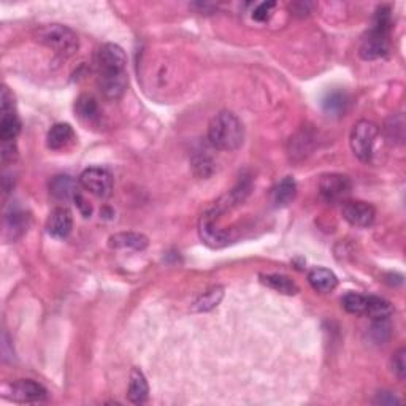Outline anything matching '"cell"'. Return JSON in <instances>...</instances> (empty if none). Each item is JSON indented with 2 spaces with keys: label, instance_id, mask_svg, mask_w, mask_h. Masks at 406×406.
<instances>
[{
  "label": "cell",
  "instance_id": "cell-1",
  "mask_svg": "<svg viewBox=\"0 0 406 406\" xmlns=\"http://www.w3.org/2000/svg\"><path fill=\"white\" fill-rule=\"evenodd\" d=\"M244 140V127L232 111H221L208 126V142L219 151H237Z\"/></svg>",
  "mask_w": 406,
  "mask_h": 406
},
{
  "label": "cell",
  "instance_id": "cell-2",
  "mask_svg": "<svg viewBox=\"0 0 406 406\" xmlns=\"http://www.w3.org/2000/svg\"><path fill=\"white\" fill-rule=\"evenodd\" d=\"M391 29H392V19H391V10L387 7L378 8L373 27L370 32L364 37L362 43H360L359 53L365 60H375L386 58L389 54V46H391Z\"/></svg>",
  "mask_w": 406,
  "mask_h": 406
},
{
  "label": "cell",
  "instance_id": "cell-3",
  "mask_svg": "<svg viewBox=\"0 0 406 406\" xmlns=\"http://www.w3.org/2000/svg\"><path fill=\"white\" fill-rule=\"evenodd\" d=\"M35 40L44 46L53 49L56 54L70 58L78 51L80 40L76 33L62 24H46L38 27L35 32Z\"/></svg>",
  "mask_w": 406,
  "mask_h": 406
},
{
  "label": "cell",
  "instance_id": "cell-4",
  "mask_svg": "<svg viewBox=\"0 0 406 406\" xmlns=\"http://www.w3.org/2000/svg\"><path fill=\"white\" fill-rule=\"evenodd\" d=\"M378 126L375 122L362 119L354 126L351 132V149L355 154V158H359L364 162H369L373 155V146L378 137Z\"/></svg>",
  "mask_w": 406,
  "mask_h": 406
},
{
  "label": "cell",
  "instance_id": "cell-5",
  "mask_svg": "<svg viewBox=\"0 0 406 406\" xmlns=\"http://www.w3.org/2000/svg\"><path fill=\"white\" fill-rule=\"evenodd\" d=\"M221 213L222 211L214 205L213 208L205 211L198 222L200 238H202V242L205 244H208V246L211 248H222L230 243L229 232L221 230L219 227L216 226V219H218V216Z\"/></svg>",
  "mask_w": 406,
  "mask_h": 406
},
{
  "label": "cell",
  "instance_id": "cell-6",
  "mask_svg": "<svg viewBox=\"0 0 406 406\" xmlns=\"http://www.w3.org/2000/svg\"><path fill=\"white\" fill-rule=\"evenodd\" d=\"M80 185L99 198H107L113 191V176L102 167H89L80 175Z\"/></svg>",
  "mask_w": 406,
  "mask_h": 406
},
{
  "label": "cell",
  "instance_id": "cell-7",
  "mask_svg": "<svg viewBox=\"0 0 406 406\" xmlns=\"http://www.w3.org/2000/svg\"><path fill=\"white\" fill-rule=\"evenodd\" d=\"M0 105H2V119H0V138L2 142H15V138L19 135L21 132V121L16 115L13 94L8 91L7 86L2 89V96H0Z\"/></svg>",
  "mask_w": 406,
  "mask_h": 406
},
{
  "label": "cell",
  "instance_id": "cell-8",
  "mask_svg": "<svg viewBox=\"0 0 406 406\" xmlns=\"http://www.w3.org/2000/svg\"><path fill=\"white\" fill-rule=\"evenodd\" d=\"M319 192L325 202H341L351 192V180L346 175L340 174L322 175L319 181Z\"/></svg>",
  "mask_w": 406,
  "mask_h": 406
},
{
  "label": "cell",
  "instance_id": "cell-9",
  "mask_svg": "<svg viewBox=\"0 0 406 406\" xmlns=\"http://www.w3.org/2000/svg\"><path fill=\"white\" fill-rule=\"evenodd\" d=\"M341 214L351 226L365 229V227H370L375 222L376 210L373 205L360 202V200H344Z\"/></svg>",
  "mask_w": 406,
  "mask_h": 406
},
{
  "label": "cell",
  "instance_id": "cell-10",
  "mask_svg": "<svg viewBox=\"0 0 406 406\" xmlns=\"http://www.w3.org/2000/svg\"><path fill=\"white\" fill-rule=\"evenodd\" d=\"M127 56L124 49L115 43H107L99 49L97 67L99 74H113V71H126Z\"/></svg>",
  "mask_w": 406,
  "mask_h": 406
},
{
  "label": "cell",
  "instance_id": "cell-11",
  "mask_svg": "<svg viewBox=\"0 0 406 406\" xmlns=\"http://www.w3.org/2000/svg\"><path fill=\"white\" fill-rule=\"evenodd\" d=\"M10 398L18 403H43L48 400V391L32 380H19L11 384Z\"/></svg>",
  "mask_w": 406,
  "mask_h": 406
},
{
  "label": "cell",
  "instance_id": "cell-12",
  "mask_svg": "<svg viewBox=\"0 0 406 406\" xmlns=\"http://www.w3.org/2000/svg\"><path fill=\"white\" fill-rule=\"evenodd\" d=\"M71 227H74V216L71 211L65 207H58L49 213L46 221V230L51 237L64 240L70 235Z\"/></svg>",
  "mask_w": 406,
  "mask_h": 406
},
{
  "label": "cell",
  "instance_id": "cell-13",
  "mask_svg": "<svg viewBox=\"0 0 406 406\" xmlns=\"http://www.w3.org/2000/svg\"><path fill=\"white\" fill-rule=\"evenodd\" d=\"M100 91L110 100H118L124 96L127 89L126 71H113V74H99Z\"/></svg>",
  "mask_w": 406,
  "mask_h": 406
},
{
  "label": "cell",
  "instance_id": "cell-14",
  "mask_svg": "<svg viewBox=\"0 0 406 406\" xmlns=\"http://www.w3.org/2000/svg\"><path fill=\"white\" fill-rule=\"evenodd\" d=\"M49 194L59 202L75 200L78 196V186L74 178L69 175H58L49 183Z\"/></svg>",
  "mask_w": 406,
  "mask_h": 406
},
{
  "label": "cell",
  "instance_id": "cell-15",
  "mask_svg": "<svg viewBox=\"0 0 406 406\" xmlns=\"http://www.w3.org/2000/svg\"><path fill=\"white\" fill-rule=\"evenodd\" d=\"M149 397V386L146 378L140 369H132L129 378V389H127V398L133 405H142Z\"/></svg>",
  "mask_w": 406,
  "mask_h": 406
},
{
  "label": "cell",
  "instance_id": "cell-16",
  "mask_svg": "<svg viewBox=\"0 0 406 406\" xmlns=\"http://www.w3.org/2000/svg\"><path fill=\"white\" fill-rule=\"evenodd\" d=\"M148 238L143 233L137 232H121L110 237L108 244L113 249H133V251H143L148 246Z\"/></svg>",
  "mask_w": 406,
  "mask_h": 406
},
{
  "label": "cell",
  "instance_id": "cell-17",
  "mask_svg": "<svg viewBox=\"0 0 406 406\" xmlns=\"http://www.w3.org/2000/svg\"><path fill=\"white\" fill-rule=\"evenodd\" d=\"M74 140H75L74 129H71L70 124H64V122L54 124L46 135V144L49 149H53V151H59V149L67 148L70 143H74Z\"/></svg>",
  "mask_w": 406,
  "mask_h": 406
},
{
  "label": "cell",
  "instance_id": "cell-18",
  "mask_svg": "<svg viewBox=\"0 0 406 406\" xmlns=\"http://www.w3.org/2000/svg\"><path fill=\"white\" fill-rule=\"evenodd\" d=\"M308 282L316 292L329 294L338 286V278L333 271L318 267L308 273Z\"/></svg>",
  "mask_w": 406,
  "mask_h": 406
},
{
  "label": "cell",
  "instance_id": "cell-19",
  "mask_svg": "<svg viewBox=\"0 0 406 406\" xmlns=\"http://www.w3.org/2000/svg\"><path fill=\"white\" fill-rule=\"evenodd\" d=\"M297 196V183L294 178L286 176L275 186L273 192H271V200H273L275 207H287Z\"/></svg>",
  "mask_w": 406,
  "mask_h": 406
},
{
  "label": "cell",
  "instance_id": "cell-20",
  "mask_svg": "<svg viewBox=\"0 0 406 406\" xmlns=\"http://www.w3.org/2000/svg\"><path fill=\"white\" fill-rule=\"evenodd\" d=\"M314 144V137L310 130H300L296 137L291 138L289 143V154L294 159H303L311 153Z\"/></svg>",
  "mask_w": 406,
  "mask_h": 406
},
{
  "label": "cell",
  "instance_id": "cell-21",
  "mask_svg": "<svg viewBox=\"0 0 406 406\" xmlns=\"http://www.w3.org/2000/svg\"><path fill=\"white\" fill-rule=\"evenodd\" d=\"M222 297H224V287L221 286L210 287L208 291L200 294L198 298L194 302L192 311H196V313H207V311H211L218 307Z\"/></svg>",
  "mask_w": 406,
  "mask_h": 406
},
{
  "label": "cell",
  "instance_id": "cell-22",
  "mask_svg": "<svg viewBox=\"0 0 406 406\" xmlns=\"http://www.w3.org/2000/svg\"><path fill=\"white\" fill-rule=\"evenodd\" d=\"M260 281L264 282L265 286H269L273 291L285 294V296H296L298 292V286L294 282L291 278L285 275H262L260 276Z\"/></svg>",
  "mask_w": 406,
  "mask_h": 406
},
{
  "label": "cell",
  "instance_id": "cell-23",
  "mask_svg": "<svg viewBox=\"0 0 406 406\" xmlns=\"http://www.w3.org/2000/svg\"><path fill=\"white\" fill-rule=\"evenodd\" d=\"M392 314V305L389 300L376 296L366 297V311L365 316L371 319H384Z\"/></svg>",
  "mask_w": 406,
  "mask_h": 406
},
{
  "label": "cell",
  "instance_id": "cell-24",
  "mask_svg": "<svg viewBox=\"0 0 406 406\" xmlns=\"http://www.w3.org/2000/svg\"><path fill=\"white\" fill-rule=\"evenodd\" d=\"M348 96L343 91H332L322 99V108L332 116H340L346 111Z\"/></svg>",
  "mask_w": 406,
  "mask_h": 406
},
{
  "label": "cell",
  "instance_id": "cell-25",
  "mask_svg": "<svg viewBox=\"0 0 406 406\" xmlns=\"http://www.w3.org/2000/svg\"><path fill=\"white\" fill-rule=\"evenodd\" d=\"M384 133L389 143L402 144L405 142V118L403 115H394L386 121Z\"/></svg>",
  "mask_w": 406,
  "mask_h": 406
},
{
  "label": "cell",
  "instance_id": "cell-26",
  "mask_svg": "<svg viewBox=\"0 0 406 406\" xmlns=\"http://www.w3.org/2000/svg\"><path fill=\"white\" fill-rule=\"evenodd\" d=\"M75 111L81 119L94 121V119H97V116H99V105L96 102V99L87 96V94H83V96H80L76 100Z\"/></svg>",
  "mask_w": 406,
  "mask_h": 406
},
{
  "label": "cell",
  "instance_id": "cell-27",
  "mask_svg": "<svg viewBox=\"0 0 406 406\" xmlns=\"http://www.w3.org/2000/svg\"><path fill=\"white\" fill-rule=\"evenodd\" d=\"M343 308L351 314H365L366 311V296L362 294L349 292L341 298Z\"/></svg>",
  "mask_w": 406,
  "mask_h": 406
},
{
  "label": "cell",
  "instance_id": "cell-28",
  "mask_svg": "<svg viewBox=\"0 0 406 406\" xmlns=\"http://www.w3.org/2000/svg\"><path fill=\"white\" fill-rule=\"evenodd\" d=\"M370 333H371V338H373L378 344H384L386 341H389V338H391V333H392L391 321H389V318L375 319L373 324H371Z\"/></svg>",
  "mask_w": 406,
  "mask_h": 406
},
{
  "label": "cell",
  "instance_id": "cell-29",
  "mask_svg": "<svg viewBox=\"0 0 406 406\" xmlns=\"http://www.w3.org/2000/svg\"><path fill=\"white\" fill-rule=\"evenodd\" d=\"M213 165H214L213 160H211V158L207 154H196L192 159L194 171H196L200 178H207L213 174Z\"/></svg>",
  "mask_w": 406,
  "mask_h": 406
},
{
  "label": "cell",
  "instance_id": "cell-30",
  "mask_svg": "<svg viewBox=\"0 0 406 406\" xmlns=\"http://www.w3.org/2000/svg\"><path fill=\"white\" fill-rule=\"evenodd\" d=\"M406 349L405 348H400L398 351L392 355L391 359V365H392V371L396 373V376L398 378L400 381L405 380V375H406Z\"/></svg>",
  "mask_w": 406,
  "mask_h": 406
},
{
  "label": "cell",
  "instance_id": "cell-31",
  "mask_svg": "<svg viewBox=\"0 0 406 406\" xmlns=\"http://www.w3.org/2000/svg\"><path fill=\"white\" fill-rule=\"evenodd\" d=\"M26 227L27 224H26L24 214L18 213V211H13V213L7 216V230L13 232V238L24 232Z\"/></svg>",
  "mask_w": 406,
  "mask_h": 406
},
{
  "label": "cell",
  "instance_id": "cell-32",
  "mask_svg": "<svg viewBox=\"0 0 406 406\" xmlns=\"http://www.w3.org/2000/svg\"><path fill=\"white\" fill-rule=\"evenodd\" d=\"M276 7V2H262L259 3L257 7L254 8L253 11V18L259 22H264L267 21L273 13V8Z\"/></svg>",
  "mask_w": 406,
  "mask_h": 406
},
{
  "label": "cell",
  "instance_id": "cell-33",
  "mask_svg": "<svg viewBox=\"0 0 406 406\" xmlns=\"http://www.w3.org/2000/svg\"><path fill=\"white\" fill-rule=\"evenodd\" d=\"M0 155H2L3 165L13 162L18 158V148H16L15 142H2V153H0Z\"/></svg>",
  "mask_w": 406,
  "mask_h": 406
},
{
  "label": "cell",
  "instance_id": "cell-34",
  "mask_svg": "<svg viewBox=\"0 0 406 406\" xmlns=\"http://www.w3.org/2000/svg\"><path fill=\"white\" fill-rule=\"evenodd\" d=\"M373 403L375 405H382V406H394V405H400V400L396 396H394L392 392L382 391V392L376 394Z\"/></svg>",
  "mask_w": 406,
  "mask_h": 406
},
{
  "label": "cell",
  "instance_id": "cell-35",
  "mask_svg": "<svg viewBox=\"0 0 406 406\" xmlns=\"http://www.w3.org/2000/svg\"><path fill=\"white\" fill-rule=\"evenodd\" d=\"M75 202H76V205H78V208H80V210H81V213H83V214H85V216H86V218H87V216H91V211H92V208H91V205H89V203H86V200H85V198H83V197L80 196V194H78V196L75 197Z\"/></svg>",
  "mask_w": 406,
  "mask_h": 406
}]
</instances>
